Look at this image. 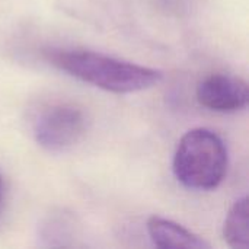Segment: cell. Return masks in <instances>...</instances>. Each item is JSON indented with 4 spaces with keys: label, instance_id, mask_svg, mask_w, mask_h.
I'll use <instances>...</instances> for the list:
<instances>
[{
    "label": "cell",
    "instance_id": "1",
    "mask_svg": "<svg viewBox=\"0 0 249 249\" xmlns=\"http://www.w3.org/2000/svg\"><path fill=\"white\" fill-rule=\"evenodd\" d=\"M47 60L61 71L114 93H134L158 85L160 70L88 50H48Z\"/></svg>",
    "mask_w": 249,
    "mask_h": 249
},
{
    "label": "cell",
    "instance_id": "2",
    "mask_svg": "<svg viewBox=\"0 0 249 249\" xmlns=\"http://www.w3.org/2000/svg\"><path fill=\"white\" fill-rule=\"evenodd\" d=\"M228 171L223 140L209 128H194L182 136L174 155V174L187 188H217Z\"/></svg>",
    "mask_w": 249,
    "mask_h": 249
},
{
    "label": "cell",
    "instance_id": "3",
    "mask_svg": "<svg viewBox=\"0 0 249 249\" xmlns=\"http://www.w3.org/2000/svg\"><path fill=\"white\" fill-rule=\"evenodd\" d=\"M88 130V118L82 108L60 102L45 107L34 120L32 131L36 143L53 153L70 150L82 142Z\"/></svg>",
    "mask_w": 249,
    "mask_h": 249
},
{
    "label": "cell",
    "instance_id": "4",
    "mask_svg": "<svg viewBox=\"0 0 249 249\" xmlns=\"http://www.w3.org/2000/svg\"><path fill=\"white\" fill-rule=\"evenodd\" d=\"M197 101L204 108L216 112L241 111L248 105V83L233 74H210L198 83Z\"/></svg>",
    "mask_w": 249,
    "mask_h": 249
},
{
    "label": "cell",
    "instance_id": "5",
    "mask_svg": "<svg viewBox=\"0 0 249 249\" xmlns=\"http://www.w3.org/2000/svg\"><path fill=\"white\" fill-rule=\"evenodd\" d=\"M147 233L158 248L210 249V244L201 236L172 220L158 216L147 220Z\"/></svg>",
    "mask_w": 249,
    "mask_h": 249
},
{
    "label": "cell",
    "instance_id": "6",
    "mask_svg": "<svg viewBox=\"0 0 249 249\" xmlns=\"http://www.w3.org/2000/svg\"><path fill=\"white\" fill-rule=\"evenodd\" d=\"M223 236L233 249L249 247V209L248 198L242 197L231 207L223 226Z\"/></svg>",
    "mask_w": 249,
    "mask_h": 249
},
{
    "label": "cell",
    "instance_id": "7",
    "mask_svg": "<svg viewBox=\"0 0 249 249\" xmlns=\"http://www.w3.org/2000/svg\"><path fill=\"white\" fill-rule=\"evenodd\" d=\"M0 200H1V178H0Z\"/></svg>",
    "mask_w": 249,
    "mask_h": 249
}]
</instances>
